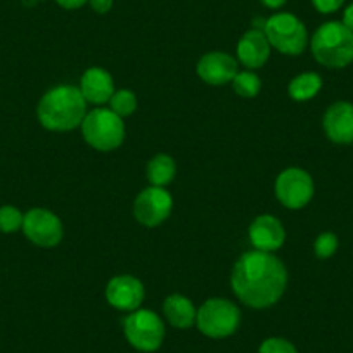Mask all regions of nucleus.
<instances>
[{
  "instance_id": "4468645a",
  "label": "nucleus",
  "mask_w": 353,
  "mask_h": 353,
  "mask_svg": "<svg viewBox=\"0 0 353 353\" xmlns=\"http://www.w3.org/2000/svg\"><path fill=\"white\" fill-rule=\"evenodd\" d=\"M196 71H198V77L205 83L219 87V85L230 83L237 74V71H239V66H237V61L230 54L213 50V52L205 54L199 59Z\"/></svg>"
},
{
  "instance_id": "393cba45",
  "label": "nucleus",
  "mask_w": 353,
  "mask_h": 353,
  "mask_svg": "<svg viewBox=\"0 0 353 353\" xmlns=\"http://www.w3.org/2000/svg\"><path fill=\"white\" fill-rule=\"evenodd\" d=\"M343 4H345V0H312V6L321 14H332V12L339 11Z\"/></svg>"
},
{
  "instance_id": "a211bd4d",
  "label": "nucleus",
  "mask_w": 353,
  "mask_h": 353,
  "mask_svg": "<svg viewBox=\"0 0 353 353\" xmlns=\"http://www.w3.org/2000/svg\"><path fill=\"white\" fill-rule=\"evenodd\" d=\"M322 88L321 74L315 71H305V73L296 74L288 85V94L296 103H307L314 99Z\"/></svg>"
},
{
  "instance_id": "1a4fd4ad",
  "label": "nucleus",
  "mask_w": 353,
  "mask_h": 353,
  "mask_svg": "<svg viewBox=\"0 0 353 353\" xmlns=\"http://www.w3.org/2000/svg\"><path fill=\"white\" fill-rule=\"evenodd\" d=\"M23 234L39 248H56L63 241L64 227L59 216L46 208H33L25 213Z\"/></svg>"
},
{
  "instance_id": "20e7f679",
  "label": "nucleus",
  "mask_w": 353,
  "mask_h": 353,
  "mask_svg": "<svg viewBox=\"0 0 353 353\" xmlns=\"http://www.w3.org/2000/svg\"><path fill=\"white\" fill-rule=\"evenodd\" d=\"M81 135L85 142L96 151H114L125 141L123 118L106 108H96L83 118Z\"/></svg>"
},
{
  "instance_id": "aec40b11",
  "label": "nucleus",
  "mask_w": 353,
  "mask_h": 353,
  "mask_svg": "<svg viewBox=\"0 0 353 353\" xmlns=\"http://www.w3.org/2000/svg\"><path fill=\"white\" fill-rule=\"evenodd\" d=\"M230 83H232L234 92L239 97H243V99H253L261 90L260 77L256 73H253L251 70L237 71V74L234 77V80Z\"/></svg>"
},
{
  "instance_id": "ddd939ff",
  "label": "nucleus",
  "mask_w": 353,
  "mask_h": 353,
  "mask_svg": "<svg viewBox=\"0 0 353 353\" xmlns=\"http://www.w3.org/2000/svg\"><path fill=\"white\" fill-rule=\"evenodd\" d=\"M248 236L254 250L265 251V253H276L286 243V229L279 219L269 213L258 215L251 222Z\"/></svg>"
},
{
  "instance_id": "bb28decb",
  "label": "nucleus",
  "mask_w": 353,
  "mask_h": 353,
  "mask_svg": "<svg viewBox=\"0 0 353 353\" xmlns=\"http://www.w3.org/2000/svg\"><path fill=\"white\" fill-rule=\"evenodd\" d=\"M56 4L66 11H74V9H80L88 4V0H56Z\"/></svg>"
},
{
  "instance_id": "39448f33",
  "label": "nucleus",
  "mask_w": 353,
  "mask_h": 353,
  "mask_svg": "<svg viewBox=\"0 0 353 353\" xmlns=\"http://www.w3.org/2000/svg\"><path fill=\"white\" fill-rule=\"evenodd\" d=\"M265 37L270 47L284 56H300L308 46L307 26L291 12H277L265 21Z\"/></svg>"
},
{
  "instance_id": "5701e85b",
  "label": "nucleus",
  "mask_w": 353,
  "mask_h": 353,
  "mask_svg": "<svg viewBox=\"0 0 353 353\" xmlns=\"http://www.w3.org/2000/svg\"><path fill=\"white\" fill-rule=\"evenodd\" d=\"M339 239L334 232H322L319 234L314 243V253L319 260H327L338 251Z\"/></svg>"
},
{
  "instance_id": "f03ea898",
  "label": "nucleus",
  "mask_w": 353,
  "mask_h": 353,
  "mask_svg": "<svg viewBox=\"0 0 353 353\" xmlns=\"http://www.w3.org/2000/svg\"><path fill=\"white\" fill-rule=\"evenodd\" d=\"M40 125L49 132H71L81 127L87 117V101L80 88L57 85L43 94L37 108Z\"/></svg>"
},
{
  "instance_id": "2eb2a0df",
  "label": "nucleus",
  "mask_w": 353,
  "mask_h": 353,
  "mask_svg": "<svg viewBox=\"0 0 353 353\" xmlns=\"http://www.w3.org/2000/svg\"><path fill=\"white\" fill-rule=\"evenodd\" d=\"M269 40L261 30H250L237 42V59L248 70H260L270 57Z\"/></svg>"
},
{
  "instance_id": "7ed1b4c3",
  "label": "nucleus",
  "mask_w": 353,
  "mask_h": 353,
  "mask_svg": "<svg viewBox=\"0 0 353 353\" xmlns=\"http://www.w3.org/2000/svg\"><path fill=\"white\" fill-rule=\"evenodd\" d=\"M310 50L321 66L343 70L353 63V32L341 21L324 23L312 35Z\"/></svg>"
},
{
  "instance_id": "a878e982",
  "label": "nucleus",
  "mask_w": 353,
  "mask_h": 353,
  "mask_svg": "<svg viewBox=\"0 0 353 353\" xmlns=\"http://www.w3.org/2000/svg\"><path fill=\"white\" fill-rule=\"evenodd\" d=\"M114 0H88V6L97 14H108L113 9Z\"/></svg>"
},
{
  "instance_id": "9d476101",
  "label": "nucleus",
  "mask_w": 353,
  "mask_h": 353,
  "mask_svg": "<svg viewBox=\"0 0 353 353\" xmlns=\"http://www.w3.org/2000/svg\"><path fill=\"white\" fill-rule=\"evenodd\" d=\"M173 198L165 188H145L134 201V216L141 225L158 227L172 215Z\"/></svg>"
},
{
  "instance_id": "6ab92c4d",
  "label": "nucleus",
  "mask_w": 353,
  "mask_h": 353,
  "mask_svg": "<svg viewBox=\"0 0 353 353\" xmlns=\"http://www.w3.org/2000/svg\"><path fill=\"white\" fill-rule=\"evenodd\" d=\"M176 175V163L168 154H156L145 166V176L154 188H165Z\"/></svg>"
},
{
  "instance_id": "412c9836",
  "label": "nucleus",
  "mask_w": 353,
  "mask_h": 353,
  "mask_svg": "<svg viewBox=\"0 0 353 353\" xmlns=\"http://www.w3.org/2000/svg\"><path fill=\"white\" fill-rule=\"evenodd\" d=\"M110 110L117 113L120 118L132 117L137 110V97L128 88H120L114 90L113 97L110 99Z\"/></svg>"
},
{
  "instance_id": "6e6552de",
  "label": "nucleus",
  "mask_w": 353,
  "mask_h": 353,
  "mask_svg": "<svg viewBox=\"0 0 353 353\" xmlns=\"http://www.w3.org/2000/svg\"><path fill=\"white\" fill-rule=\"evenodd\" d=\"M315 184L310 173L298 166L283 170L276 179V196L288 210H301L312 201Z\"/></svg>"
},
{
  "instance_id": "dca6fc26",
  "label": "nucleus",
  "mask_w": 353,
  "mask_h": 353,
  "mask_svg": "<svg viewBox=\"0 0 353 353\" xmlns=\"http://www.w3.org/2000/svg\"><path fill=\"white\" fill-rule=\"evenodd\" d=\"M80 92L87 104H96V106H103V104L110 103V99L114 94V81L111 73H108L103 68H88L80 80Z\"/></svg>"
},
{
  "instance_id": "9b49d317",
  "label": "nucleus",
  "mask_w": 353,
  "mask_h": 353,
  "mask_svg": "<svg viewBox=\"0 0 353 353\" xmlns=\"http://www.w3.org/2000/svg\"><path fill=\"white\" fill-rule=\"evenodd\" d=\"M104 294H106L108 303L117 310L134 312L141 308L145 298V290L144 284L137 277L121 274V276H114L108 283Z\"/></svg>"
},
{
  "instance_id": "cd10ccee",
  "label": "nucleus",
  "mask_w": 353,
  "mask_h": 353,
  "mask_svg": "<svg viewBox=\"0 0 353 353\" xmlns=\"http://www.w3.org/2000/svg\"><path fill=\"white\" fill-rule=\"evenodd\" d=\"M343 25L346 26V28L350 30V32H353V2L348 6V8L345 9V12H343Z\"/></svg>"
},
{
  "instance_id": "f8f14e48",
  "label": "nucleus",
  "mask_w": 353,
  "mask_h": 353,
  "mask_svg": "<svg viewBox=\"0 0 353 353\" xmlns=\"http://www.w3.org/2000/svg\"><path fill=\"white\" fill-rule=\"evenodd\" d=\"M322 128L334 144H353V104L348 101L332 103L322 118Z\"/></svg>"
},
{
  "instance_id": "b1692460",
  "label": "nucleus",
  "mask_w": 353,
  "mask_h": 353,
  "mask_svg": "<svg viewBox=\"0 0 353 353\" xmlns=\"http://www.w3.org/2000/svg\"><path fill=\"white\" fill-rule=\"evenodd\" d=\"M258 353H298V350L284 338H267L260 345Z\"/></svg>"
},
{
  "instance_id": "423d86ee",
  "label": "nucleus",
  "mask_w": 353,
  "mask_h": 353,
  "mask_svg": "<svg viewBox=\"0 0 353 353\" xmlns=\"http://www.w3.org/2000/svg\"><path fill=\"white\" fill-rule=\"evenodd\" d=\"M241 324V310L227 298H210L199 307L196 325L199 332L212 339L232 336Z\"/></svg>"
},
{
  "instance_id": "f3484780",
  "label": "nucleus",
  "mask_w": 353,
  "mask_h": 353,
  "mask_svg": "<svg viewBox=\"0 0 353 353\" xmlns=\"http://www.w3.org/2000/svg\"><path fill=\"white\" fill-rule=\"evenodd\" d=\"M163 315L166 321L176 329H189L196 324V310L194 303L184 294H170L163 301Z\"/></svg>"
},
{
  "instance_id": "c85d7f7f",
  "label": "nucleus",
  "mask_w": 353,
  "mask_h": 353,
  "mask_svg": "<svg viewBox=\"0 0 353 353\" xmlns=\"http://www.w3.org/2000/svg\"><path fill=\"white\" fill-rule=\"evenodd\" d=\"M260 2L265 6V8L274 9V11H276V9L284 8V6H286L288 0H260Z\"/></svg>"
},
{
  "instance_id": "0eeeda50",
  "label": "nucleus",
  "mask_w": 353,
  "mask_h": 353,
  "mask_svg": "<svg viewBox=\"0 0 353 353\" xmlns=\"http://www.w3.org/2000/svg\"><path fill=\"white\" fill-rule=\"evenodd\" d=\"M127 341L135 350L144 353L156 352L165 339V324L156 312L139 308L130 312L123 322Z\"/></svg>"
},
{
  "instance_id": "f257e3e1",
  "label": "nucleus",
  "mask_w": 353,
  "mask_h": 353,
  "mask_svg": "<svg viewBox=\"0 0 353 353\" xmlns=\"http://www.w3.org/2000/svg\"><path fill=\"white\" fill-rule=\"evenodd\" d=\"M230 286L246 307L269 308L283 298L288 288L286 265L274 253L246 251L234 265Z\"/></svg>"
},
{
  "instance_id": "4be33fe9",
  "label": "nucleus",
  "mask_w": 353,
  "mask_h": 353,
  "mask_svg": "<svg viewBox=\"0 0 353 353\" xmlns=\"http://www.w3.org/2000/svg\"><path fill=\"white\" fill-rule=\"evenodd\" d=\"M23 220H25V215L16 206H0V232H18L19 229H23Z\"/></svg>"
},
{
  "instance_id": "c756f323",
  "label": "nucleus",
  "mask_w": 353,
  "mask_h": 353,
  "mask_svg": "<svg viewBox=\"0 0 353 353\" xmlns=\"http://www.w3.org/2000/svg\"><path fill=\"white\" fill-rule=\"evenodd\" d=\"M39 0H23V4L25 6H35Z\"/></svg>"
}]
</instances>
